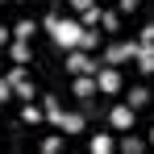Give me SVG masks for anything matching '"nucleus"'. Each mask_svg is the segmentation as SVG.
Wrapping results in <instances>:
<instances>
[{"label":"nucleus","instance_id":"24","mask_svg":"<svg viewBox=\"0 0 154 154\" xmlns=\"http://www.w3.org/2000/svg\"><path fill=\"white\" fill-rule=\"evenodd\" d=\"M8 38H13V33H8V29H0V46H8Z\"/></svg>","mask_w":154,"mask_h":154},{"label":"nucleus","instance_id":"21","mask_svg":"<svg viewBox=\"0 0 154 154\" xmlns=\"http://www.w3.org/2000/svg\"><path fill=\"white\" fill-rule=\"evenodd\" d=\"M13 100V88H8V79H0V104H8Z\"/></svg>","mask_w":154,"mask_h":154},{"label":"nucleus","instance_id":"17","mask_svg":"<svg viewBox=\"0 0 154 154\" xmlns=\"http://www.w3.org/2000/svg\"><path fill=\"white\" fill-rule=\"evenodd\" d=\"M58 150H63V137H58V133L42 137V154H58Z\"/></svg>","mask_w":154,"mask_h":154},{"label":"nucleus","instance_id":"22","mask_svg":"<svg viewBox=\"0 0 154 154\" xmlns=\"http://www.w3.org/2000/svg\"><path fill=\"white\" fill-rule=\"evenodd\" d=\"M67 4H71V8H75V13H83V8H92V4H96V0H67Z\"/></svg>","mask_w":154,"mask_h":154},{"label":"nucleus","instance_id":"23","mask_svg":"<svg viewBox=\"0 0 154 154\" xmlns=\"http://www.w3.org/2000/svg\"><path fill=\"white\" fill-rule=\"evenodd\" d=\"M137 4H142V0H121V13H133Z\"/></svg>","mask_w":154,"mask_h":154},{"label":"nucleus","instance_id":"14","mask_svg":"<svg viewBox=\"0 0 154 154\" xmlns=\"http://www.w3.org/2000/svg\"><path fill=\"white\" fill-rule=\"evenodd\" d=\"M146 104H150V92H146V88H133V92H129V108H133V112L146 108Z\"/></svg>","mask_w":154,"mask_h":154},{"label":"nucleus","instance_id":"18","mask_svg":"<svg viewBox=\"0 0 154 154\" xmlns=\"http://www.w3.org/2000/svg\"><path fill=\"white\" fill-rule=\"evenodd\" d=\"M83 29H92V25H100V8L92 4V8H83V21H79Z\"/></svg>","mask_w":154,"mask_h":154},{"label":"nucleus","instance_id":"6","mask_svg":"<svg viewBox=\"0 0 154 154\" xmlns=\"http://www.w3.org/2000/svg\"><path fill=\"white\" fill-rule=\"evenodd\" d=\"M83 125H88L83 112H63V117H58V129H63L67 137H71V133H83Z\"/></svg>","mask_w":154,"mask_h":154},{"label":"nucleus","instance_id":"25","mask_svg":"<svg viewBox=\"0 0 154 154\" xmlns=\"http://www.w3.org/2000/svg\"><path fill=\"white\" fill-rule=\"evenodd\" d=\"M0 4H4V0H0Z\"/></svg>","mask_w":154,"mask_h":154},{"label":"nucleus","instance_id":"12","mask_svg":"<svg viewBox=\"0 0 154 154\" xmlns=\"http://www.w3.org/2000/svg\"><path fill=\"white\" fill-rule=\"evenodd\" d=\"M42 112H46L54 125H58V117H63V104H58V96H42Z\"/></svg>","mask_w":154,"mask_h":154},{"label":"nucleus","instance_id":"1","mask_svg":"<svg viewBox=\"0 0 154 154\" xmlns=\"http://www.w3.org/2000/svg\"><path fill=\"white\" fill-rule=\"evenodd\" d=\"M79 33H83V25H79L75 17H67V21L58 17V21H54V29H50L54 46H63V50H75V46H79Z\"/></svg>","mask_w":154,"mask_h":154},{"label":"nucleus","instance_id":"13","mask_svg":"<svg viewBox=\"0 0 154 154\" xmlns=\"http://www.w3.org/2000/svg\"><path fill=\"white\" fill-rule=\"evenodd\" d=\"M96 46H100V33H92V29H83V33H79V46H75V50H88V54H92Z\"/></svg>","mask_w":154,"mask_h":154},{"label":"nucleus","instance_id":"3","mask_svg":"<svg viewBox=\"0 0 154 154\" xmlns=\"http://www.w3.org/2000/svg\"><path fill=\"white\" fill-rule=\"evenodd\" d=\"M137 46H142V42H117V46H108V50H104V67H121V63H129V58H133V54H137Z\"/></svg>","mask_w":154,"mask_h":154},{"label":"nucleus","instance_id":"5","mask_svg":"<svg viewBox=\"0 0 154 154\" xmlns=\"http://www.w3.org/2000/svg\"><path fill=\"white\" fill-rule=\"evenodd\" d=\"M108 125L121 129V133H125V129H133V108H129V104H117V108L108 112Z\"/></svg>","mask_w":154,"mask_h":154},{"label":"nucleus","instance_id":"11","mask_svg":"<svg viewBox=\"0 0 154 154\" xmlns=\"http://www.w3.org/2000/svg\"><path fill=\"white\" fill-rule=\"evenodd\" d=\"M8 33H13V38H17V42H29V38H33V33H38V21H17V25L8 29Z\"/></svg>","mask_w":154,"mask_h":154},{"label":"nucleus","instance_id":"9","mask_svg":"<svg viewBox=\"0 0 154 154\" xmlns=\"http://www.w3.org/2000/svg\"><path fill=\"white\" fill-rule=\"evenodd\" d=\"M133 63H137V71H142V75H150V71H154V54H150V46H137Z\"/></svg>","mask_w":154,"mask_h":154},{"label":"nucleus","instance_id":"19","mask_svg":"<svg viewBox=\"0 0 154 154\" xmlns=\"http://www.w3.org/2000/svg\"><path fill=\"white\" fill-rule=\"evenodd\" d=\"M100 25L108 29V33H117V25H121V17H117V13H100Z\"/></svg>","mask_w":154,"mask_h":154},{"label":"nucleus","instance_id":"7","mask_svg":"<svg viewBox=\"0 0 154 154\" xmlns=\"http://www.w3.org/2000/svg\"><path fill=\"white\" fill-rule=\"evenodd\" d=\"M8 58H13L17 67H25L29 58H33V50H29V42H17V38H13V46H8Z\"/></svg>","mask_w":154,"mask_h":154},{"label":"nucleus","instance_id":"2","mask_svg":"<svg viewBox=\"0 0 154 154\" xmlns=\"http://www.w3.org/2000/svg\"><path fill=\"white\" fill-rule=\"evenodd\" d=\"M96 71H100V63L88 50H67V75H96Z\"/></svg>","mask_w":154,"mask_h":154},{"label":"nucleus","instance_id":"20","mask_svg":"<svg viewBox=\"0 0 154 154\" xmlns=\"http://www.w3.org/2000/svg\"><path fill=\"white\" fill-rule=\"evenodd\" d=\"M137 42H142V46H150V42H154V25H142V33H137Z\"/></svg>","mask_w":154,"mask_h":154},{"label":"nucleus","instance_id":"4","mask_svg":"<svg viewBox=\"0 0 154 154\" xmlns=\"http://www.w3.org/2000/svg\"><path fill=\"white\" fill-rule=\"evenodd\" d=\"M96 92H104V96L121 92V71H117V67H104V63H100V71H96Z\"/></svg>","mask_w":154,"mask_h":154},{"label":"nucleus","instance_id":"10","mask_svg":"<svg viewBox=\"0 0 154 154\" xmlns=\"http://www.w3.org/2000/svg\"><path fill=\"white\" fill-rule=\"evenodd\" d=\"M88 146H92V154H112V150H117V142H112L108 133H96V137H92Z\"/></svg>","mask_w":154,"mask_h":154},{"label":"nucleus","instance_id":"16","mask_svg":"<svg viewBox=\"0 0 154 154\" xmlns=\"http://www.w3.org/2000/svg\"><path fill=\"white\" fill-rule=\"evenodd\" d=\"M121 150H125V154H142V150H146V142H142V137H133V133H129L125 142H121Z\"/></svg>","mask_w":154,"mask_h":154},{"label":"nucleus","instance_id":"15","mask_svg":"<svg viewBox=\"0 0 154 154\" xmlns=\"http://www.w3.org/2000/svg\"><path fill=\"white\" fill-rule=\"evenodd\" d=\"M42 117H46V112H42V108H38V104H33V100H29L25 108H21V121H25V125H38Z\"/></svg>","mask_w":154,"mask_h":154},{"label":"nucleus","instance_id":"8","mask_svg":"<svg viewBox=\"0 0 154 154\" xmlns=\"http://www.w3.org/2000/svg\"><path fill=\"white\" fill-rule=\"evenodd\" d=\"M75 96L79 100H92V96H96V79L92 75H75Z\"/></svg>","mask_w":154,"mask_h":154}]
</instances>
